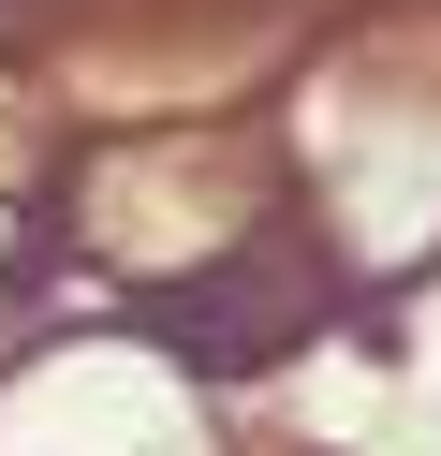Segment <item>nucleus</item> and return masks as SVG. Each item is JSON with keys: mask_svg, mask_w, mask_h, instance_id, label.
I'll return each instance as SVG.
<instances>
[{"mask_svg": "<svg viewBox=\"0 0 441 456\" xmlns=\"http://www.w3.org/2000/svg\"><path fill=\"white\" fill-rule=\"evenodd\" d=\"M309 309H323V236H309L294 207L250 221L221 265L162 280V324H176V354H192V368H265V354H294Z\"/></svg>", "mask_w": 441, "mask_h": 456, "instance_id": "2", "label": "nucleus"}, {"mask_svg": "<svg viewBox=\"0 0 441 456\" xmlns=\"http://www.w3.org/2000/svg\"><path fill=\"white\" fill-rule=\"evenodd\" d=\"M59 191H74V236L103 250V265H147V280L221 265L250 221L294 207L280 148H265V133H206V118H176V133H103V148H74Z\"/></svg>", "mask_w": 441, "mask_h": 456, "instance_id": "1", "label": "nucleus"}]
</instances>
